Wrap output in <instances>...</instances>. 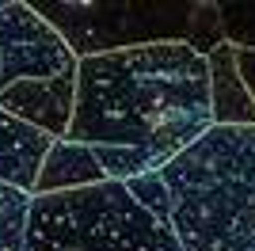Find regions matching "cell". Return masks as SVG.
<instances>
[{
    "instance_id": "1",
    "label": "cell",
    "mask_w": 255,
    "mask_h": 251,
    "mask_svg": "<svg viewBox=\"0 0 255 251\" xmlns=\"http://www.w3.org/2000/svg\"><path fill=\"white\" fill-rule=\"evenodd\" d=\"M213 126L210 61L191 42H149L76 61L69 141L115 183L156 175Z\"/></svg>"
},
{
    "instance_id": "2",
    "label": "cell",
    "mask_w": 255,
    "mask_h": 251,
    "mask_svg": "<svg viewBox=\"0 0 255 251\" xmlns=\"http://www.w3.org/2000/svg\"><path fill=\"white\" fill-rule=\"evenodd\" d=\"M126 187L183 251H255V126H210L168 167Z\"/></svg>"
},
{
    "instance_id": "3",
    "label": "cell",
    "mask_w": 255,
    "mask_h": 251,
    "mask_svg": "<svg viewBox=\"0 0 255 251\" xmlns=\"http://www.w3.org/2000/svg\"><path fill=\"white\" fill-rule=\"evenodd\" d=\"M31 251H183L175 232L145 209L126 183L31 198Z\"/></svg>"
},
{
    "instance_id": "4",
    "label": "cell",
    "mask_w": 255,
    "mask_h": 251,
    "mask_svg": "<svg viewBox=\"0 0 255 251\" xmlns=\"http://www.w3.org/2000/svg\"><path fill=\"white\" fill-rule=\"evenodd\" d=\"M76 69V53L27 0L0 8V92L19 80H53Z\"/></svg>"
},
{
    "instance_id": "5",
    "label": "cell",
    "mask_w": 255,
    "mask_h": 251,
    "mask_svg": "<svg viewBox=\"0 0 255 251\" xmlns=\"http://www.w3.org/2000/svg\"><path fill=\"white\" fill-rule=\"evenodd\" d=\"M0 107L15 115L19 122L50 133L53 141L69 137L73 126V107H76V69L53 80H19L0 92Z\"/></svg>"
},
{
    "instance_id": "6",
    "label": "cell",
    "mask_w": 255,
    "mask_h": 251,
    "mask_svg": "<svg viewBox=\"0 0 255 251\" xmlns=\"http://www.w3.org/2000/svg\"><path fill=\"white\" fill-rule=\"evenodd\" d=\"M50 148H53L50 133L19 122L0 107V183L4 187L27 190L34 198V183H38V171H42Z\"/></svg>"
},
{
    "instance_id": "7",
    "label": "cell",
    "mask_w": 255,
    "mask_h": 251,
    "mask_svg": "<svg viewBox=\"0 0 255 251\" xmlns=\"http://www.w3.org/2000/svg\"><path fill=\"white\" fill-rule=\"evenodd\" d=\"M210 61V103L213 126H255V103L236 69V42L225 38L206 53Z\"/></svg>"
},
{
    "instance_id": "8",
    "label": "cell",
    "mask_w": 255,
    "mask_h": 251,
    "mask_svg": "<svg viewBox=\"0 0 255 251\" xmlns=\"http://www.w3.org/2000/svg\"><path fill=\"white\" fill-rule=\"evenodd\" d=\"M96 183H107L96 152H92L88 145H76V141L61 137V141H53L50 156H46L42 171H38L34 198L65 194V190H80V187H96Z\"/></svg>"
},
{
    "instance_id": "9",
    "label": "cell",
    "mask_w": 255,
    "mask_h": 251,
    "mask_svg": "<svg viewBox=\"0 0 255 251\" xmlns=\"http://www.w3.org/2000/svg\"><path fill=\"white\" fill-rule=\"evenodd\" d=\"M27 225H31V194L0 183V251H31Z\"/></svg>"
},
{
    "instance_id": "10",
    "label": "cell",
    "mask_w": 255,
    "mask_h": 251,
    "mask_svg": "<svg viewBox=\"0 0 255 251\" xmlns=\"http://www.w3.org/2000/svg\"><path fill=\"white\" fill-rule=\"evenodd\" d=\"M236 69H240V80L255 103V46H236Z\"/></svg>"
}]
</instances>
